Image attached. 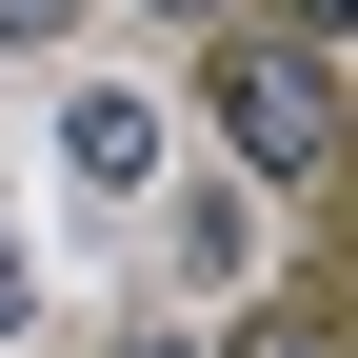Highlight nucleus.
I'll use <instances>...</instances> for the list:
<instances>
[{"mask_svg":"<svg viewBox=\"0 0 358 358\" xmlns=\"http://www.w3.org/2000/svg\"><path fill=\"white\" fill-rule=\"evenodd\" d=\"M159 20H239V0H159Z\"/></svg>","mask_w":358,"mask_h":358,"instance_id":"0eeeda50","label":"nucleus"},{"mask_svg":"<svg viewBox=\"0 0 358 358\" xmlns=\"http://www.w3.org/2000/svg\"><path fill=\"white\" fill-rule=\"evenodd\" d=\"M60 159L100 179V199H140V159H159V100H140V80H80V120H60Z\"/></svg>","mask_w":358,"mask_h":358,"instance_id":"f03ea898","label":"nucleus"},{"mask_svg":"<svg viewBox=\"0 0 358 358\" xmlns=\"http://www.w3.org/2000/svg\"><path fill=\"white\" fill-rule=\"evenodd\" d=\"M219 358H319V299H259V319L219 338Z\"/></svg>","mask_w":358,"mask_h":358,"instance_id":"7ed1b4c3","label":"nucleus"},{"mask_svg":"<svg viewBox=\"0 0 358 358\" xmlns=\"http://www.w3.org/2000/svg\"><path fill=\"white\" fill-rule=\"evenodd\" d=\"M279 20H319V40H338V20H358V0H279Z\"/></svg>","mask_w":358,"mask_h":358,"instance_id":"423d86ee","label":"nucleus"},{"mask_svg":"<svg viewBox=\"0 0 358 358\" xmlns=\"http://www.w3.org/2000/svg\"><path fill=\"white\" fill-rule=\"evenodd\" d=\"M20 319H40V279H20V239H0V338H20Z\"/></svg>","mask_w":358,"mask_h":358,"instance_id":"20e7f679","label":"nucleus"},{"mask_svg":"<svg viewBox=\"0 0 358 358\" xmlns=\"http://www.w3.org/2000/svg\"><path fill=\"white\" fill-rule=\"evenodd\" d=\"M0 40H60V0H0Z\"/></svg>","mask_w":358,"mask_h":358,"instance_id":"39448f33","label":"nucleus"},{"mask_svg":"<svg viewBox=\"0 0 358 358\" xmlns=\"http://www.w3.org/2000/svg\"><path fill=\"white\" fill-rule=\"evenodd\" d=\"M219 140L279 179V199H319V179H338V80H319V40H219Z\"/></svg>","mask_w":358,"mask_h":358,"instance_id":"f257e3e1","label":"nucleus"}]
</instances>
